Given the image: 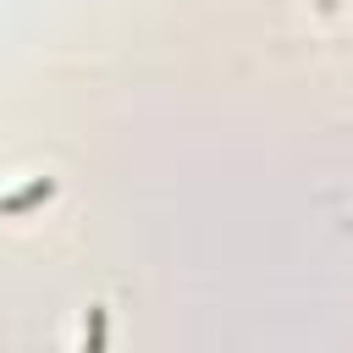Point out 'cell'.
<instances>
[{
	"label": "cell",
	"instance_id": "cell-1",
	"mask_svg": "<svg viewBox=\"0 0 353 353\" xmlns=\"http://www.w3.org/2000/svg\"><path fill=\"white\" fill-rule=\"evenodd\" d=\"M44 199H55V176H33L28 188L0 193V215H28V210H33V204H44Z\"/></svg>",
	"mask_w": 353,
	"mask_h": 353
},
{
	"label": "cell",
	"instance_id": "cell-2",
	"mask_svg": "<svg viewBox=\"0 0 353 353\" xmlns=\"http://www.w3.org/2000/svg\"><path fill=\"white\" fill-rule=\"evenodd\" d=\"M105 314H110L105 303H94V309H88V325H83V347H88V353H99V347H105Z\"/></svg>",
	"mask_w": 353,
	"mask_h": 353
}]
</instances>
